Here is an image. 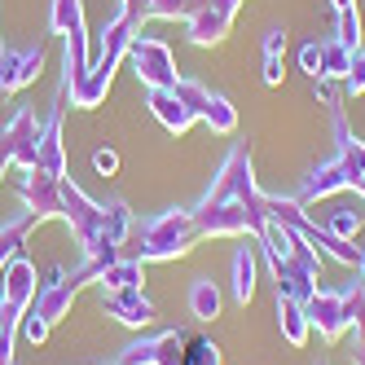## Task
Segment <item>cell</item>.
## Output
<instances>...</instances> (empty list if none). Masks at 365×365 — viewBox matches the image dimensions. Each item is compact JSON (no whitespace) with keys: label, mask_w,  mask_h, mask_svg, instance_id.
Returning a JSON list of instances; mask_svg holds the SVG:
<instances>
[{"label":"cell","mask_w":365,"mask_h":365,"mask_svg":"<svg viewBox=\"0 0 365 365\" xmlns=\"http://www.w3.org/2000/svg\"><path fill=\"white\" fill-rule=\"evenodd\" d=\"M137 36H141V27H137V22L128 18L123 9L106 22V27H101V53L93 58V71L84 75V84L75 88V93H66V97H71V106L93 110V106H101V101H106L115 71H119V62L128 58V44H133Z\"/></svg>","instance_id":"6da1fadb"},{"label":"cell","mask_w":365,"mask_h":365,"mask_svg":"<svg viewBox=\"0 0 365 365\" xmlns=\"http://www.w3.org/2000/svg\"><path fill=\"white\" fill-rule=\"evenodd\" d=\"M198 238L202 233H198L194 212H180L176 207V212H159L154 220H145L137 233V247H128L123 255H137L141 264H168V259L190 255Z\"/></svg>","instance_id":"7a4b0ae2"},{"label":"cell","mask_w":365,"mask_h":365,"mask_svg":"<svg viewBox=\"0 0 365 365\" xmlns=\"http://www.w3.org/2000/svg\"><path fill=\"white\" fill-rule=\"evenodd\" d=\"M216 207H238V212H251L264 220V194L255 185V172H251V150L247 145H233L229 159L220 163L212 190L202 194L198 212H216Z\"/></svg>","instance_id":"3957f363"},{"label":"cell","mask_w":365,"mask_h":365,"mask_svg":"<svg viewBox=\"0 0 365 365\" xmlns=\"http://www.w3.org/2000/svg\"><path fill=\"white\" fill-rule=\"evenodd\" d=\"M202 97H207V84H198V80H176L172 88H150V115L159 119L172 137H180L198 123Z\"/></svg>","instance_id":"277c9868"},{"label":"cell","mask_w":365,"mask_h":365,"mask_svg":"<svg viewBox=\"0 0 365 365\" xmlns=\"http://www.w3.org/2000/svg\"><path fill=\"white\" fill-rule=\"evenodd\" d=\"M304 212H308V220L317 225L322 233L344 238V242H352L356 233L365 229V202L356 198V190H339L330 198H317V202H308Z\"/></svg>","instance_id":"5b68a950"},{"label":"cell","mask_w":365,"mask_h":365,"mask_svg":"<svg viewBox=\"0 0 365 365\" xmlns=\"http://www.w3.org/2000/svg\"><path fill=\"white\" fill-rule=\"evenodd\" d=\"M128 66H133V75L145 84V88H172L180 75H176V58H172V48L163 40H154V36H137L133 44H128Z\"/></svg>","instance_id":"8992f818"},{"label":"cell","mask_w":365,"mask_h":365,"mask_svg":"<svg viewBox=\"0 0 365 365\" xmlns=\"http://www.w3.org/2000/svg\"><path fill=\"white\" fill-rule=\"evenodd\" d=\"M238 9H242V0H198L194 14L185 18L190 44H198V48L220 44L233 31V22H238Z\"/></svg>","instance_id":"52a82bcc"},{"label":"cell","mask_w":365,"mask_h":365,"mask_svg":"<svg viewBox=\"0 0 365 365\" xmlns=\"http://www.w3.org/2000/svg\"><path fill=\"white\" fill-rule=\"evenodd\" d=\"M304 317L308 326L317 330L326 344H339L352 326H348V304H344V291H312L304 299Z\"/></svg>","instance_id":"ba28073f"},{"label":"cell","mask_w":365,"mask_h":365,"mask_svg":"<svg viewBox=\"0 0 365 365\" xmlns=\"http://www.w3.org/2000/svg\"><path fill=\"white\" fill-rule=\"evenodd\" d=\"M66 180V176H62ZM62 180H53V176H44V172H36V168H27L18 176V194H22V202H27V216L40 225V220H48V216H62Z\"/></svg>","instance_id":"9c48e42d"},{"label":"cell","mask_w":365,"mask_h":365,"mask_svg":"<svg viewBox=\"0 0 365 365\" xmlns=\"http://www.w3.org/2000/svg\"><path fill=\"white\" fill-rule=\"evenodd\" d=\"M180 356H185V334L180 330H159L150 339L128 344L119 365H180Z\"/></svg>","instance_id":"30bf717a"},{"label":"cell","mask_w":365,"mask_h":365,"mask_svg":"<svg viewBox=\"0 0 365 365\" xmlns=\"http://www.w3.org/2000/svg\"><path fill=\"white\" fill-rule=\"evenodd\" d=\"M40 71H44V44L40 40L27 48H5V58H0V97L27 88Z\"/></svg>","instance_id":"8fae6325"},{"label":"cell","mask_w":365,"mask_h":365,"mask_svg":"<svg viewBox=\"0 0 365 365\" xmlns=\"http://www.w3.org/2000/svg\"><path fill=\"white\" fill-rule=\"evenodd\" d=\"M36 291H40L36 286V264L27 255H14L5 264V273H0V304H9L14 312H27Z\"/></svg>","instance_id":"7c38bea8"},{"label":"cell","mask_w":365,"mask_h":365,"mask_svg":"<svg viewBox=\"0 0 365 365\" xmlns=\"http://www.w3.org/2000/svg\"><path fill=\"white\" fill-rule=\"evenodd\" d=\"M101 304L115 322L133 326V330H145L154 326V304L141 295V286H119V291H101Z\"/></svg>","instance_id":"4fadbf2b"},{"label":"cell","mask_w":365,"mask_h":365,"mask_svg":"<svg viewBox=\"0 0 365 365\" xmlns=\"http://www.w3.org/2000/svg\"><path fill=\"white\" fill-rule=\"evenodd\" d=\"M62 101H66V97H58V106L48 110L44 133H40V150H36V172L53 176V180L66 176V150H62Z\"/></svg>","instance_id":"5bb4252c"},{"label":"cell","mask_w":365,"mask_h":365,"mask_svg":"<svg viewBox=\"0 0 365 365\" xmlns=\"http://www.w3.org/2000/svg\"><path fill=\"white\" fill-rule=\"evenodd\" d=\"M145 282V264L137 255H119L115 264H106L101 269V277H97V286L101 291H119V286H141Z\"/></svg>","instance_id":"9a60e30c"},{"label":"cell","mask_w":365,"mask_h":365,"mask_svg":"<svg viewBox=\"0 0 365 365\" xmlns=\"http://www.w3.org/2000/svg\"><path fill=\"white\" fill-rule=\"evenodd\" d=\"M361 48H348L344 40H322V80H348V71L356 62Z\"/></svg>","instance_id":"2e32d148"},{"label":"cell","mask_w":365,"mask_h":365,"mask_svg":"<svg viewBox=\"0 0 365 365\" xmlns=\"http://www.w3.org/2000/svg\"><path fill=\"white\" fill-rule=\"evenodd\" d=\"M198 119L212 128V133H220V137H229L233 128H238V110L229 106V97H220V93H212V88H207V97H202Z\"/></svg>","instance_id":"e0dca14e"},{"label":"cell","mask_w":365,"mask_h":365,"mask_svg":"<svg viewBox=\"0 0 365 365\" xmlns=\"http://www.w3.org/2000/svg\"><path fill=\"white\" fill-rule=\"evenodd\" d=\"M255 247H238L233 251V299H238L242 308L251 304V295H255Z\"/></svg>","instance_id":"ac0fdd59"},{"label":"cell","mask_w":365,"mask_h":365,"mask_svg":"<svg viewBox=\"0 0 365 365\" xmlns=\"http://www.w3.org/2000/svg\"><path fill=\"white\" fill-rule=\"evenodd\" d=\"M220 291H216V282L212 277H194L190 282V312H194V317L198 322H216L220 317Z\"/></svg>","instance_id":"d6986e66"},{"label":"cell","mask_w":365,"mask_h":365,"mask_svg":"<svg viewBox=\"0 0 365 365\" xmlns=\"http://www.w3.org/2000/svg\"><path fill=\"white\" fill-rule=\"evenodd\" d=\"M277 326H282V334H286V344H295V348H304L308 344V317H304V304H295V299H277Z\"/></svg>","instance_id":"ffe728a7"},{"label":"cell","mask_w":365,"mask_h":365,"mask_svg":"<svg viewBox=\"0 0 365 365\" xmlns=\"http://www.w3.org/2000/svg\"><path fill=\"white\" fill-rule=\"evenodd\" d=\"M84 27V5L80 0H48V31L66 36V31H80Z\"/></svg>","instance_id":"44dd1931"},{"label":"cell","mask_w":365,"mask_h":365,"mask_svg":"<svg viewBox=\"0 0 365 365\" xmlns=\"http://www.w3.org/2000/svg\"><path fill=\"white\" fill-rule=\"evenodd\" d=\"M180 365H220V348L212 339H185V356Z\"/></svg>","instance_id":"7402d4cb"},{"label":"cell","mask_w":365,"mask_h":365,"mask_svg":"<svg viewBox=\"0 0 365 365\" xmlns=\"http://www.w3.org/2000/svg\"><path fill=\"white\" fill-rule=\"evenodd\" d=\"M339 22H334V40H344L348 48H361L365 44V36H361V18H356V9H348V14H334Z\"/></svg>","instance_id":"603a6c76"},{"label":"cell","mask_w":365,"mask_h":365,"mask_svg":"<svg viewBox=\"0 0 365 365\" xmlns=\"http://www.w3.org/2000/svg\"><path fill=\"white\" fill-rule=\"evenodd\" d=\"M299 66H304L308 80H322V44H317V40L299 48Z\"/></svg>","instance_id":"cb8c5ba5"},{"label":"cell","mask_w":365,"mask_h":365,"mask_svg":"<svg viewBox=\"0 0 365 365\" xmlns=\"http://www.w3.org/2000/svg\"><path fill=\"white\" fill-rule=\"evenodd\" d=\"M344 93H348V97H361V93H365V53H356L348 80H344Z\"/></svg>","instance_id":"d4e9b609"},{"label":"cell","mask_w":365,"mask_h":365,"mask_svg":"<svg viewBox=\"0 0 365 365\" xmlns=\"http://www.w3.org/2000/svg\"><path fill=\"white\" fill-rule=\"evenodd\" d=\"M259 53L286 58V27H273V31H264V44H259Z\"/></svg>","instance_id":"484cf974"},{"label":"cell","mask_w":365,"mask_h":365,"mask_svg":"<svg viewBox=\"0 0 365 365\" xmlns=\"http://www.w3.org/2000/svg\"><path fill=\"white\" fill-rule=\"evenodd\" d=\"M282 58H273V53H264V71H259V80H264V88H282Z\"/></svg>","instance_id":"4316f807"},{"label":"cell","mask_w":365,"mask_h":365,"mask_svg":"<svg viewBox=\"0 0 365 365\" xmlns=\"http://www.w3.org/2000/svg\"><path fill=\"white\" fill-rule=\"evenodd\" d=\"M93 168H97L101 176H115V172H119V154H115V150H97V154H93Z\"/></svg>","instance_id":"83f0119b"},{"label":"cell","mask_w":365,"mask_h":365,"mask_svg":"<svg viewBox=\"0 0 365 365\" xmlns=\"http://www.w3.org/2000/svg\"><path fill=\"white\" fill-rule=\"evenodd\" d=\"M334 5V14H348V9H356V0H330Z\"/></svg>","instance_id":"f1b7e54d"},{"label":"cell","mask_w":365,"mask_h":365,"mask_svg":"<svg viewBox=\"0 0 365 365\" xmlns=\"http://www.w3.org/2000/svg\"><path fill=\"white\" fill-rule=\"evenodd\" d=\"M137 5H141V0H119V9H123V14H137Z\"/></svg>","instance_id":"f546056e"},{"label":"cell","mask_w":365,"mask_h":365,"mask_svg":"<svg viewBox=\"0 0 365 365\" xmlns=\"http://www.w3.org/2000/svg\"><path fill=\"white\" fill-rule=\"evenodd\" d=\"M352 361H356V365H365V344H356V348H352Z\"/></svg>","instance_id":"4dcf8cb0"},{"label":"cell","mask_w":365,"mask_h":365,"mask_svg":"<svg viewBox=\"0 0 365 365\" xmlns=\"http://www.w3.org/2000/svg\"><path fill=\"white\" fill-rule=\"evenodd\" d=\"M356 273H361V277H365V247H361V264H356Z\"/></svg>","instance_id":"1f68e13d"},{"label":"cell","mask_w":365,"mask_h":365,"mask_svg":"<svg viewBox=\"0 0 365 365\" xmlns=\"http://www.w3.org/2000/svg\"><path fill=\"white\" fill-rule=\"evenodd\" d=\"M0 58H5V44H0Z\"/></svg>","instance_id":"d6a6232c"},{"label":"cell","mask_w":365,"mask_h":365,"mask_svg":"<svg viewBox=\"0 0 365 365\" xmlns=\"http://www.w3.org/2000/svg\"><path fill=\"white\" fill-rule=\"evenodd\" d=\"M361 53H365V44H361Z\"/></svg>","instance_id":"836d02e7"},{"label":"cell","mask_w":365,"mask_h":365,"mask_svg":"<svg viewBox=\"0 0 365 365\" xmlns=\"http://www.w3.org/2000/svg\"><path fill=\"white\" fill-rule=\"evenodd\" d=\"M322 365H326V361H322Z\"/></svg>","instance_id":"e575fe53"}]
</instances>
